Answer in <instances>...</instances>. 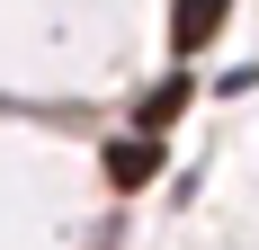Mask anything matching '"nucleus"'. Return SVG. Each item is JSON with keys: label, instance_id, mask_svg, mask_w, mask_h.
<instances>
[{"label": "nucleus", "instance_id": "nucleus-3", "mask_svg": "<svg viewBox=\"0 0 259 250\" xmlns=\"http://www.w3.org/2000/svg\"><path fill=\"white\" fill-rule=\"evenodd\" d=\"M188 107V80H161V90H143V134H152V125H170Z\"/></svg>", "mask_w": 259, "mask_h": 250}, {"label": "nucleus", "instance_id": "nucleus-1", "mask_svg": "<svg viewBox=\"0 0 259 250\" xmlns=\"http://www.w3.org/2000/svg\"><path fill=\"white\" fill-rule=\"evenodd\" d=\"M224 18H233V0H179V9H170V45H179V54H206Z\"/></svg>", "mask_w": 259, "mask_h": 250}, {"label": "nucleus", "instance_id": "nucleus-2", "mask_svg": "<svg viewBox=\"0 0 259 250\" xmlns=\"http://www.w3.org/2000/svg\"><path fill=\"white\" fill-rule=\"evenodd\" d=\"M152 170H161V143H152V134H116V143H107V188H143Z\"/></svg>", "mask_w": 259, "mask_h": 250}]
</instances>
